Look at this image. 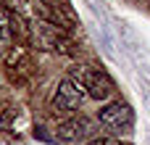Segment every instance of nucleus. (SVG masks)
Instances as JSON below:
<instances>
[{
	"mask_svg": "<svg viewBox=\"0 0 150 145\" xmlns=\"http://www.w3.org/2000/svg\"><path fill=\"white\" fill-rule=\"evenodd\" d=\"M29 40L37 50H58V53H71V40L66 29L55 21H29Z\"/></svg>",
	"mask_w": 150,
	"mask_h": 145,
	"instance_id": "f257e3e1",
	"label": "nucleus"
},
{
	"mask_svg": "<svg viewBox=\"0 0 150 145\" xmlns=\"http://www.w3.org/2000/svg\"><path fill=\"white\" fill-rule=\"evenodd\" d=\"M69 77L95 100H108L116 90L113 79L103 69H95V66H74V69H69Z\"/></svg>",
	"mask_w": 150,
	"mask_h": 145,
	"instance_id": "f03ea898",
	"label": "nucleus"
},
{
	"mask_svg": "<svg viewBox=\"0 0 150 145\" xmlns=\"http://www.w3.org/2000/svg\"><path fill=\"white\" fill-rule=\"evenodd\" d=\"M84 98H87V92H84L71 77H66V79L58 85L55 95H53V111H55V114H74L76 108H82Z\"/></svg>",
	"mask_w": 150,
	"mask_h": 145,
	"instance_id": "7ed1b4c3",
	"label": "nucleus"
},
{
	"mask_svg": "<svg viewBox=\"0 0 150 145\" xmlns=\"http://www.w3.org/2000/svg\"><path fill=\"white\" fill-rule=\"evenodd\" d=\"M98 119H100V124H103L105 129H111V132L121 135V132H127V129L134 124V111H132V106H129V103L116 100V103H108L105 108H100Z\"/></svg>",
	"mask_w": 150,
	"mask_h": 145,
	"instance_id": "20e7f679",
	"label": "nucleus"
},
{
	"mask_svg": "<svg viewBox=\"0 0 150 145\" xmlns=\"http://www.w3.org/2000/svg\"><path fill=\"white\" fill-rule=\"evenodd\" d=\"M11 11H16L21 18L29 21H55V8H50L45 0H8Z\"/></svg>",
	"mask_w": 150,
	"mask_h": 145,
	"instance_id": "39448f33",
	"label": "nucleus"
},
{
	"mask_svg": "<svg viewBox=\"0 0 150 145\" xmlns=\"http://www.w3.org/2000/svg\"><path fill=\"white\" fill-rule=\"evenodd\" d=\"M90 132H92V124L84 116H74V119H69L58 127V137L66 140V143H79V140L90 137Z\"/></svg>",
	"mask_w": 150,
	"mask_h": 145,
	"instance_id": "423d86ee",
	"label": "nucleus"
},
{
	"mask_svg": "<svg viewBox=\"0 0 150 145\" xmlns=\"http://www.w3.org/2000/svg\"><path fill=\"white\" fill-rule=\"evenodd\" d=\"M11 45H13V21L11 13L0 5V53H5Z\"/></svg>",
	"mask_w": 150,
	"mask_h": 145,
	"instance_id": "0eeeda50",
	"label": "nucleus"
},
{
	"mask_svg": "<svg viewBox=\"0 0 150 145\" xmlns=\"http://www.w3.org/2000/svg\"><path fill=\"white\" fill-rule=\"evenodd\" d=\"M87 145H119V143L111 140V137H95V140H90Z\"/></svg>",
	"mask_w": 150,
	"mask_h": 145,
	"instance_id": "6e6552de",
	"label": "nucleus"
}]
</instances>
